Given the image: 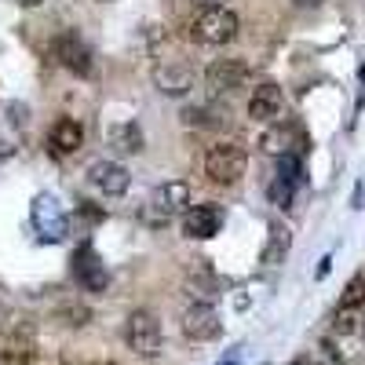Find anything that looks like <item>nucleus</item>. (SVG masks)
Wrapping results in <instances>:
<instances>
[{"label":"nucleus","mask_w":365,"mask_h":365,"mask_svg":"<svg viewBox=\"0 0 365 365\" xmlns=\"http://www.w3.org/2000/svg\"><path fill=\"white\" fill-rule=\"evenodd\" d=\"M190 37L201 44H230L237 37V15L230 8H201L190 22Z\"/></svg>","instance_id":"7ed1b4c3"},{"label":"nucleus","mask_w":365,"mask_h":365,"mask_svg":"<svg viewBox=\"0 0 365 365\" xmlns=\"http://www.w3.org/2000/svg\"><path fill=\"white\" fill-rule=\"evenodd\" d=\"M106 365H110V361H106Z\"/></svg>","instance_id":"473e14b6"},{"label":"nucleus","mask_w":365,"mask_h":365,"mask_svg":"<svg viewBox=\"0 0 365 365\" xmlns=\"http://www.w3.org/2000/svg\"><path fill=\"white\" fill-rule=\"evenodd\" d=\"M361 318H358V311H347V307H340L336 311V318H332V332L336 336H351V332H361V325H358Z\"/></svg>","instance_id":"6ab92c4d"},{"label":"nucleus","mask_w":365,"mask_h":365,"mask_svg":"<svg viewBox=\"0 0 365 365\" xmlns=\"http://www.w3.org/2000/svg\"><path fill=\"white\" fill-rule=\"evenodd\" d=\"M51 55L58 58V66L77 73V77H91L96 70V58H91V48L77 37V34H58L51 44Z\"/></svg>","instance_id":"39448f33"},{"label":"nucleus","mask_w":365,"mask_h":365,"mask_svg":"<svg viewBox=\"0 0 365 365\" xmlns=\"http://www.w3.org/2000/svg\"><path fill=\"white\" fill-rule=\"evenodd\" d=\"M125 340L135 354L143 358H154L161 351V340H165V332H161V322L150 314V311H132L128 322H125Z\"/></svg>","instance_id":"20e7f679"},{"label":"nucleus","mask_w":365,"mask_h":365,"mask_svg":"<svg viewBox=\"0 0 365 365\" xmlns=\"http://www.w3.org/2000/svg\"><path fill=\"white\" fill-rule=\"evenodd\" d=\"M299 4H318V0H299Z\"/></svg>","instance_id":"c85d7f7f"},{"label":"nucleus","mask_w":365,"mask_h":365,"mask_svg":"<svg viewBox=\"0 0 365 365\" xmlns=\"http://www.w3.org/2000/svg\"><path fill=\"white\" fill-rule=\"evenodd\" d=\"M278 179L292 182V187H303V165L296 154H282L278 158Z\"/></svg>","instance_id":"f3484780"},{"label":"nucleus","mask_w":365,"mask_h":365,"mask_svg":"<svg viewBox=\"0 0 365 365\" xmlns=\"http://www.w3.org/2000/svg\"><path fill=\"white\" fill-rule=\"evenodd\" d=\"M249 117L252 120H278L282 117V88L278 84H259L249 96Z\"/></svg>","instance_id":"ddd939ff"},{"label":"nucleus","mask_w":365,"mask_h":365,"mask_svg":"<svg viewBox=\"0 0 365 365\" xmlns=\"http://www.w3.org/2000/svg\"><path fill=\"white\" fill-rule=\"evenodd\" d=\"M223 365H237V351H234V354H230V358H227Z\"/></svg>","instance_id":"cd10ccee"},{"label":"nucleus","mask_w":365,"mask_h":365,"mask_svg":"<svg viewBox=\"0 0 365 365\" xmlns=\"http://www.w3.org/2000/svg\"><path fill=\"white\" fill-rule=\"evenodd\" d=\"M292 365H322V361H314V358H296Z\"/></svg>","instance_id":"bb28decb"},{"label":"nucleus","mask_w":365,"mask_h":365,"mask_svg":"<svg viewBox=\"0 0 365 365\" xmlns=\"http://www.w3.org/2000/svg\"><path fill=\"white\" fill-rule=\"evenodd\" d=\"M220 227H223V212L216 205H190L182 212V234L187 237H197V241L216 237Z\"/></svg>","instance_id":"9b49d317"},{"label":"nucleus","mask_w":365,"mask_h":365,"mask_svg":"<svg viewBox=\"0 0 365 365\" xmlns=\"http://www.w3.org/2000/svg\"><path fill=\"white\" fill-rule=\"evenodd\" d=\"M58 318H66V325H84L88 311L84 307H66V311H58Z\"/></svg>","instance_id":"5701e85b"},{"label":"nucleus","mask_w":365,"mask_h":365,"mask_svg":"<svg viewBox=\"0 0 365 365\" xmlns=\"http://www.w3.org/2000/svg\"><path fill=\"white\" fill-rule=\"evenodd\" d=\"M88 179H91V187H99V190L110 194V197H120V194L128 190V182H132V175H128L125 165L106 161V158H99V161L88 165Z\"/></svg>","instance_id":"9d476101"},{"label":"nucleus","mask_w":365,"mask_h":365,"mask_svg":"<svg viewBox=\"0 0 365 365\" xmlns=\"http://www.w3.org/2000/svg\"><path fill=\"white\" fill-rule=\"evenodd\" d=\"M29 216H34V227H37L41 241H63L66 237V212L51 194H37Z\"/></svg>","instance_id":"423d86ee"},{"label":"nucleus","mask_w":365,"mask_h":365,"mask_svg":"<svg viewBox=\"0 0 365 365\" xmlns=\"http://www.w3.org/2000/svg\"><path fill=\"white\" fill-rule=\"evenodd\" d=\"M48 143H51L55 154H77V150L84 146V128L77 125L73 117H58L55 125H51Z\"/></svg>","instance_id":"4468645a"},{"label":"nucleus","mask_w":365,"mask_h":365,"mask_svg":"<svg viewBox=\"0 0 365 365\" xmlns=\"http://www.w3.org/2000/svg\"><path fill=\"white\" fill-rule=\"evenodd\" d=\"M182 120H187V125H197V128H216V125H223V117L212 113V110H205V106L187 110V113H182Z\"/></svg>","instance_id":"4be33fe9"},{"label":"nucleus","mask_w":365,"mask_h":365,"mask_svg":"<svg viewBox=\"0 0 365 365\" xmlns=\"http://www.w3.org/2000/svg\"><path fill=\"white\" fill-rule=\"evenodd\" d=\"M340 307H347V311H361L365 307V278H351L347 282V289L340 296Z\"/></svg>","instance_id":"a211bd4d"},{"label":"nucleus","mask_w":365,"mask_h":365,"mask_svg":"<svg viewBox=\"0 0 365 365\" xmlns=\"http://www.w3.org/2000/svg\"><path fill=\"white\" fill-rule=\"evenodd\" d=\"M361 344H365V322H361Z\"/></svg>","instance_id":"c756f323"},{"label":"nucleus","mask_w":365,"mask_h":365,"mask_svg":"<svg viewBox=\"0 0 365 365\" xmlns=\"http://www.w3.org/2000/svg\"><path fill=\"white\" fill-rule=\"evenodd\" d=\"M267 194H270V201L278 205V208H292V194H296V187H292V182H285V179H274L270 187H267Z\"/></svg>","instance_id":"412c9836"},{"label":"nucleus","mask_w":365,"mask_h":365,"mask_svg":"<svg viewBox=\"0 0 365 365\" xmlns=\"http://www.w3.org/2000/svg\"><path fill=\"white\" fill-rule=\"evenodd\" d=\"M15 154V146L8 143V139H0V161H4V158H11Z\"/></svg>","instance_id":"a878e982"},{"label":"nucleus","mask_w":365,"mask_h":365,"mask_svg":"<svg viewBox=\"0 0 365 365\" xmlns=\"http://www.w3.org/2000/svg\"><path fill=\"white\" fill-rule=\"evenodd\" d=\"M361 365H365V361H361Z\"/></svg>","instance_id":"2f4dec72"},{"label":"nucleus","mask_w":365,"mask_h":365,"mask_svg":"<svg viewBox=\"0 0 365 365\" xmlns=\"http://www.w3.org/2000/svg\"><path fill=\"white\" fill-rule=\"evenodd\" d=\"M154 84H158V91H165V96L179 99V96H187V91L194 88V73H190V66L165 63V66L154 70Z\"/></svg>","instance_id":"f8f14e48"},{"label":"nucleus","mask_w":365,"mask_h":365,"mask_svg":"<svg viewBox=\"0 0 365 365\" xmlns=\"http://www.w3.org/2000/svg\"><path fill=\"white\" fill-rule=\"evenodd\" d=\"M259 143H263L267 154H278V158H282V154H289V132H285V128H270Z\"/></svg>","instance_id":"aec40b11"},{"label":"nucleus","mask_w":365,"mask_h":365,"mask_svg":"<svg viewBox=\"0 0 365 365\" xmlns=\"http://www.w3.org/2000/svg\"><path fill=\"white\" fill-rule=\"evenodd\" d=\"M110 143L117 150H125V154H139V150H143V128L139 125H117L110 132Z\"/></svg>","instance_id":"dca6fc26"},{"label":"nucleus","mask_w":365,"mask_h":365,"mask_svg":"<svg viewBox=\"0 0 365 365\" xmlns=\"http://www.w3.org/2000/svg\"><path fill=\"white\" fill-rule=\"evenodd\" d=\"M197 8H227V0H190Z\"/></svg>","instance_id":"393cba45"},{"label":"nucleus","mask_w":365,"mask_h":365,"mask_svg":"<svg viewBox=\"0 0 365 365\" xmlns=\"http://www.w3.org/2000/svg\"><path fill=\"white\" fill-rule=\"evenodd\" d=\"M182 332H187L190 340H197V344L216 340L220 332H223L216 307H212V303H190V307L182 311Z\"/></svg>","instance_id":"0eeeda50"},{"label":"nucleus","mask_w":365,"mask_h":365,"mask_svg":"<svg viewBox=\"0 0 365 365\" xmlns=\"http://www.w3.org/2000/svg\"><path fill=\"white\" fill-rule=\"evenodd\" d=\"M361 84H365V63H361Z\"/></svg>","instance_id":"7c9ffc66"},{"label":"nucleus","mask_w":365,"mask_h":365,"mask_svg":"<svg viewBox=\"0 0 365 365\" xmlns=\"http://www.w3.org/2000/svg\"><path fill=\"white\" fill-rule=\"evenodd\" d=\"M249 63H241V58H216L208 70H205V84H208V91H234V88H241L249 81Z\"/></svg>","instance_id":"6e6552de"},{"label":"nucleus","mask_w":365,"mask_h":365,"mask_svg":"<svg viewBox=\"0 0 365 365\" xmlns=\"http://www.w3.org/2000/svg\"><path fill=\"white\" fill-rule=\"evenodd\" d=\"M190 208V182L182 179H172V182H161V187L150 194V201L139 208V220L146 227H168L172 216Z\"/></svg>","instance_id":"f257e3e1"},{"label":"nucleus","mask_w":365,"mask_h":365,"mask_svg":"<svg viewBox=\"0 0 365 365\" xmlns=\"http://www.w3.org/2000/svg\"><path fill=\"white\" fill-rule=\"evenodd\" d=\"M245 168H249V154L237 143H216V146H208V154H205V175L212 182L230 187V182H237L241 175H245Z\"/></svg>","instance_id":"f03ea898"},{"label":"nucleus","mask_w":365,"mask_h":365,"mask_svg":"<svg viewBox=\"0 0 365 365\" xmlns=\"http://www.w3.org/2000/svg\"><path fill=\"white\" fill-rule=\"evenodd\" d=\"M8 113H11V125H26V106H8Z\"/></svg>","instance_id":"b1692460"},{"label":"nucleus","mask_w":365,"mask_h":365,"mask_svg":"<svg viewBox=\"0 0 365 365\" xmlns=\"http://www.w3.org/2000/svg\"><path fill=\"white\" fill-rule=\"evenodd\" d=\"M289 245H292L289 227H285V223H270V237H267V245H263V252H259V263H263V267L282 263L285 252H289Z\"/></svg>","instance_id":"2eb2a0df"},{"label":"nucleus","mask_w":365,"mask_h":365,"mask_svg":"<svg viewBox=\"0 0 365 365\" xmlns=\"http://www.w3.org/2000/svg\"><path fill=\"white\" fill-rule=\"evenodd\" d=\"M73 278H77L88 292H106L110 274H106L103 259L96 256V249H91V245H81V249H77V256H73Z\"/></svg>","instance_id":"1a4fd4ad"}]
</instances>
